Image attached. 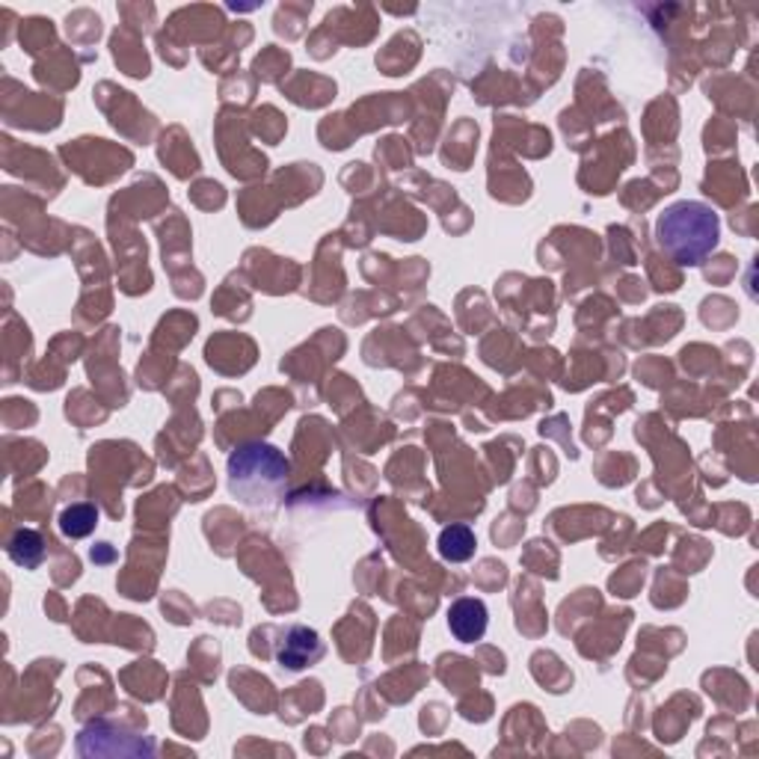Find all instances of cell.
<instances>
[{
  "mask_svg": "<svg viewBox=\"0 0 759 759\" xmlns=\"http://www.w3.org/2000/svg\"><path fill=\"white\" fill-rule=\"evenodd\" d=\"M288 460L267 442H247L229 457V490L249 507L279 502L288 484Z\"/></svg>",
  "mask_w": 759,
  "mask_h": 759,
  "instance_id": "obj_2",
  "label": "cell"
},
{
  "mask_svg": "<svg viewBox=\"0 0 759 759\" xmlns=\"http://www.w3.org/2000/svg\"><path fill=\"white\" fill-rule=\"evenodd\" d=\"M321 655H324V641L309 627H292L276 647V659L288 671H303V668L318 662Z\"/></svg>",
  "mask_w": 759,
  "mask_h": 759,
  "instance_id": "obj_3",
  "label": "cell"
},
{
  "mask_svg": "<svg viewBox=\"0 0 759 759\" xmlns=\"http://www.w3.org/2000/svg\"><path fill=\"white\" fill-rule=\"evenodd\" d=\"M475 531L469 529V525H463V522H454V525H448V529H442L440 534V555L445 558V561H451V564H463V561H469V558L475 555Z\"/></svg>",
  "mask_w": 759,
  "mask_h": 759,
  "instance_id": "obj_5",
  "label": "cell"
},
{
  "mask_svg": "<svg viewBox=\"0 0 759 759\" xmlns=\"http://www.w3.org/2000/svg\"><path fill=\"white\" fill-rule=\"evenodd\" d=\"M655 240L664 249V256H671L677 265H703L718 249L721 220H718L716 208H709L707 203L682 199L659 214Z\"/></svg>",
  "mask_w": 759,
  "mask_h": 759,
  "instance_id": "obj_1",
  "label": "cell"
},
{
  "mask_svg": "<svg viewBox=\"0 0 759 759\" xmlns=\"http://www.w3.org/2000/svg\"><path fill=\"white\" fill-rule=\"evenodd\" d=\"M486 623H490V611L475 597H463V600L451 602L448 629L460 644H475V641H481L486 635Z\"/></svg>",
  "mask_w": 759,
  "mask_h": 759,
  "instance_id": "obj_4",
  "label": "cell"
},
{
  "mask_svg": "<svg viewBox=\"0 0 759 759\" xmlns=\"http://www.w3.org/2000/svg\"><path fill=\"white\" fill-rule=\"evenodd\" d=\"M96 525H98V511L92 507V504H71V507H66L60 516V531L71 540L87 538V534L96 531Z\"/></svg>",
  "mask_w": 759,
  "mask_h": 759,
  "instance_id": "obj_7",
  "label": "cell"
},
{
  "mask_svg": "<svg viewBox=\"0 0 759 759\" xmlns=\"http://www.w3.org/2000/svg\"><path fill=\"white\" fill-rule=\"evenodd\" d=\"M7 552L18 566H24V570H36V566H42V561H45L42 534L33 529H18L16 534H12V540H9Z\"/></svg>",
  "mask_w": 759,
  "mask_h": 759,
  "instance_id": "obj_6",
  "label": "cell"
}]
</instances>
